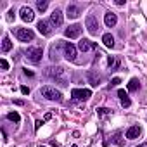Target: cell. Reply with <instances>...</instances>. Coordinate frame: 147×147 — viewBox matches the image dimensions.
I'll use <instances>...</instances> for the list:
<instances>
[{"label":"cell","instance_id":"cell-23","mask_svg":"<svg viewBox=\"0 0 147 147\" xmlns=\"http://www.w3.org/2000/svg\"><path fill=\"white\" fill-rule=\"evenodd\" d=\"M107 64H109L111 69H118V67H119V61L114 59V57H109V59H107Z\"/></svg>","mask_w":147,"mask_h":147},{"label":"cell","instance_id":"cell-3","mask_svg":"<svg viewBox=\"0 0 147 147\" xmlns=\"http://www.w3.org/2000/svg\"><path fill=\"white\" fill-rule=\"evenodd\" d=\"M42 55H43L42 47H30V49L26 50V59H28L30 62H33V64H38V62L42 61Z\"/></svg>","mask_w":147,"mask_h":147},{"label":"cell","instance_id":"cell-12","mask_svg":"<svg viewBox=\"0 0 147 147\" xmlns=\"http://www.w3.org/2000/svg\"><path fill=\"white\" fill-rule=\"evenodd\" d=\"M49 21H50V24H52L54 28H59V26L62 24V12H61L59 9H55V11L50 14V19H49Z\"/></svg>","mask_w":147,"mask_h":147},{"label":"cell","instance_id":"cell-5","mask_svg":"<svg viewBox=\"0 0 147 147\" xmlns=\"http://www.w3.org/2000/svg\"><path fill=\"white\" fill-rule=\"evenodd\" d=\"M85 26H87V30H88V33L90 35H97L99 33V21H97V18L94 16V14H88L87 18H85Z\"/></svg>","mask_w":147,"mask_h":147},{"label":"cell","instance_id":"cell-33","mask_svg":"<svg viewBox=\"0 0 147 147\" xmlns=\"http://www.w3.org/2000/svg\"><path fill=\"white\" fill-rule=\"evenodd\" d=\"M2 135H4V142H7V131L2 128Z\"/></svg>","mask_w":147,"mask_h":147},{"label":"cell","instance_id":"cell-15","mask_svg":"<svg viewBox=\"0 0 147 147\" xmlns=\"http://www.w3.org/2000/svg\"><path fill=\"white\" fill-rule=\"evenodd\" d=\"M87 78H88V83H90L92 87H97V85L100 83V75H97L95 71H88V73H87Z\"/></svg>","mask_w":147,"mask_h":147},{"label":"cell","instance_id":"cell-16","mask_svg":"<svg viewBox=\"0 0 147 147\" xmlns=\"http://www.w3.org/2000/svg\"><path fill=\"white\" fill-rule=\"evenodd\" d=\"M95 47V43L94 42H90V40H87V38H83V40H80L78 42V49L82 50V52H88L90 49H94Z\"/></svg>","mask_w":147,"mask_h":147},{"label":"cell","instance_id":"cell-36","mask_svg":"<svg viewBox=\"0 0 147 147\" xmlns=\"http://www.w3.org/2000/svg\"><path fill=\"white\" fill-rule=\"evenodd\" d=\"M38 147H45V145H38Z\"/></svg>","mask_w":147,"mask_h":147},{"label":"cell","instance_id":"cell-35","mask_svg":"<svg viewBox=\"0 0 147 147\" xmlns=\"http://www.w3.org/2000/svg\"><path fill=\"white\" fill-rule=\"evenodd\" d=\"M71 147H78V145H71Z\"/></svg>","mask_w":147,"mask_h":147},{"label":"cell","instance_id":"cell-19","mask_svg":"<svg viewBox=\"0 0 147 147\" xmlns=\"http://www.w3.org/2000/svg\"><path fill=\"white\" fill-rule=\"evenodd\" d=\"M62 45H64V42L62 43H55V45L50 47V59L52 61H57L59 59V47H62Z\"/></svg>","mask_w":147,"mask_h":147},{"label":"cell","instance_id":"cell-1","mask_svg":"<svg viewBox=\"0 0 147 147\" xmlns=\"http://www.w3.org/2000/svg\"><path fill=\"white\" fill-rule=\"evenodd\" d=\"M47 75H49L52 80L59 82V85H62V87L67 85V80H66V69H64V67H61V66L49 67V69H47Z\"/></svg>","mask_w":147,"mask_h":147},{"label":"cell","instance_id":"cell-26","mask_svg":"<svg viewBox=\"0 0 147 147\" xmlns=\"http://www.w3.org/2000/svg\"><path fill=\"white\" fill-rule=\"evenodd\" d=\"M113 142H114V144H118V145H123V144H125V142L121 140V133H119V131L114 135V140H113Z\"/></svg>","mask_w":147,"mask_h":147},{"label":"cell","instance_id":"cell-30","mask_svg":"<svg viewBox=\"0 0 147 147\" xmlns=\"http://www.w3.org/2000/svg\"><path fill=\"white\" fill-rule=\"evenodd\" d=\"M119 83H121V80H119L118 76H116V78H113V82H111V85H113V87H116V85H119Z\"/></svg>","mask_w":147,"mask_h":147},{"label":"cell","instance_id":"cell-17","mask_svg":"<svg viewBox=\"0 0 147 147\" xmlns=\"http://www.w3.org/2000/svg\"><path fill=\"white\" fill-rule=\"evenodd\" d=\"M118 97H119V100H121V106L123 107H130L131 106V100H130V97H128V94L125 92V90H118Z\"/></svg>","mask_w":147,"mask_h":147},{"label":"cell","instance_id":"cell-21","mask_svg":"<svg viewBox=\"0 0 147 147\" xmlns=\"http://www.w3.org/2000/svg\"><path fill=\"white\" fill-rule=\"evenodd\" d=\"M9 50H12V42L9 36H5L2 40V52H9Z\"/></svg>","mask_w":147,"mask_h":147},{"label":"cell","instance_id":"cell-27","mask_svg":"<svg viewBox=\"0 0 147 147\" xmlns=\"http://www.w3.org/2000/svg\"><path fill=\"white\" fill-rule=\"evenodd\" d=\"M0 67H2V71H7L9 69V62L2 57V59H0Z\"/></svg>","mask_w":147,"mask_h":147},{"label":"cell","instance_id":"cell-6","mask_svg":"<svg viewBox=\"0 0 147 147\" xmlns=\"http://www.w3.org/2000/svg\"><path fill=\"white\" fill-rule=\"evenodd\" d=\"M71 97L75 100H88L92 97V92L88 88H73L71 90Z\"/></svg>","mask_w":147,"mask_h":147},{"label":"cell","instance_id":"cell-7","mask_svg":"<svg viewBox=\"0 0 147 147\" xmlns=\"http://www.w3.org/2000/svg\"><path fill=\"white\" fill-rule=\"evenodd\" d=\"M64 57L67 59V61H71V62H75L76 61V47L73 45V43H69V42H64Z\"/></svg>","mask_w":147,"mask_h":147},{"label":"cell","instance_id":"cell-25","mask_svg":"<svg viewBox=\"0 0 147 147\" xmlns=\"http://www.w3.org/2000/svg\"><path fill=\"white\" fill-rule=\"evenodd\" d=\"M97 113H99V116H107V114L111 113V109H107V107H99Z\"/></svg>","mask_w":147,"mask_h":147},{"label":"cell","instance_id":"cell-2","mask_svg":"<svg viewBox=\"0 0 147 147\" xmlns=\"http://www.w3.org/2000/svg\"><path fill=\"white\" fill-rule=\"evenodd\" d=\"M42 95L47 99V100H52V102H61L62 100V94L59 92V90H55L54 87H42Z\"/></svg>","mask_w":147,"mask_h":147},{"label":"cell","instance_id":"cell-28","mask_svg":"<svg viewBox=\"0 0 147 147\" xmlns=\"http://www.w3.org/2000/svg\"><path fill=\"white\" fill-rule=\"evenodd\" d=\"M7 21H9V23H12V21H14V9H11V11H9V14H7Z\"/></svg>","mask_w":147,"mask_h":147},{"label":"cell","instance_id":"cell-24","mask_svg":"<svg viewBox=\"0 0 147 147\" xmlns=\"http://www.w3.org/2000/svg\"><path fill=\"white\" fill-rule=\"evenodd\" d=\"M7 119H11V121H14V123H19L21 121V116H19V113H9L7 114Z\"/></svg>","mask_w":147,"mask_h":147},{"label":"cell","instance_id":"cell-8","mask_svg":"<svg viewBox=\"0 0 147 147\" xmlns=\"http://www.w3.org/2000/svg\"><path fill=\"white\" fill-rule=\"evenodd\" d=\"M82 30H83V28H82L80 24H71L69 28L64 30V36H66V38H80Z\"/></svg>","mask_w":147,"mask_h":147},{"label":"cell","instance_id":"cell-31","mask_svg":"<svg viewBox=\"0 0 147 147\" xmlns=\"http://www.w3.org/2000/svg\"><path fill=\"white\" fill-rule=\"evenodd\" d=\"M21 94H23V95H28V94H30V88L23 85V87H21Z\"/></svg>","mask_w":147,"mask_h":147},{"label":"cell","instance_id":"cell-4","mask_svg":"<svg viewBox=\"0 0 147 147\" xmlns=\"http://www.w3.org/2000/svg\"><path fill=\"white\" fill-rule=\"evenodd\" d=\"M14 35H16V38L19 42H33L35 40V33L30 28H18L14 31Z\"/></svg>","mask_w":147,"mask_h":147},{"label":"cell","instance_id":"cell-14","mask_svg":"<svg viewBox=\"0 0 147 147\" xmlns=\"http://www.w3.org/2000/svg\"><path fill=\"white\" fill-rule=\"evenodd\" d=\"M104 23H106L107 28H114L116 23H118V16H116L114 12H106V16H104Z\"/></svg>","mask_w":147,"mask_h":147},{"label":"cell","instance_id":"cell-34","mask_svg":"<svg viewBox=\"0 0 147 147\" xmlns=\"http://www.w3.org/2000/svg\"><path fill=\"white\" fill-rule=\"evenodd\" d=\"M137 147H147V144H140V145H137Z\"/></svg>","mask_w":147,"mask_h":147},{"label":"cell","instance_id":"cell-22","mask_svg":"<svg viewBox=\"0 0 147 147\" xmlns=\"http://www.w3.org/2000/svg\"><path fill=\"white\" fill-rule=\"evenodd\" d=\"M47 7H49V2H47V0H36V9H38L40 12H45Z\"/></svg>","mask_w":147,"mask_h":147},{"label":"cell","instance_id":"cell-13","mask_svg":"<svg viewBox=\"0 0 147 147\" xmlns=\"http://www.w3.org/2000/svg\"><path fill=\"white\" fill-rule=\"evenodd\" d=\"M142 135V128L138 126V125H133V126H130L128 130H126V138H130V140H135V138H138Z\"/></svg>","mask_w":147,"mask_h":147},{"label":"cell","instance_id":"cell-18","mask_svg":"<svg viewBox=\"0 0 147 147\" xmlns=\"http://www.w3.org/2000/svg\"><path fill=\"white\" fill-rule=\"evenodd\" d=\"M102 43H104L107 49H113V47H114V36H113L111 33H106V35L102 36Z\"/></svg>","mask_w":147,"mask_h":147},{"label":"cell","instance_id":"cell-9","mask_svg":"<svg viewBox=\"0 0 147 147\" xmlns=\"http://www.w3.org/2000/svg\"><path fill=\"white\" fill-rule=\"evenodd\" d=\"M36 28H38V31L43 35V36H50L52 35V24H50V21H38V24H36Z\"/></svg>","mask_w":147,"mask_h":147},{"label":"cell","instance_id":"cell-20","mask_svg":"<svg viewBox=\"0 0 147 147\" xmlns=\"http://www.w3.org/2000/svg\"><path fill=\"white\" fill-rule=\"evenodd\" d=\"M140 88V82H138V78H131L130 82H128V90L130 92H137Z\"/></svg>","mask_w":147,"mask_h":147},{"label":"cell","instance_id":"cell-32","mask_svg":"<svg viewBox=\"0 0 147 147\" xmlns=\"http://www.w3.org/2000/svg\"><path fill=\"white\" fill-rule=\"evenodd\" d=\"M42 125H43V121H42V119H36V123H35V130H38Z\"/></svg>","mask_w":147,"mask_h":147},{"label":"cell","instance_id":"cell-10","mask_svg":"<svg viewBox=\"0 0 147 147\" xmlns=\"http://www.w3.org/2000/svg\"><path fill=\"white\" fill-rule=\"evenodd\" d=\"M19 16H21V19H23L24 23H31V21L35 19V14H33V9H30L28 5H24V7H21V11H19Z\"/></svg>","mask_w":147,"mask_h":147},{"label":"cell","instance_id":"cell-29","mask_svg":"<svg viewBox=\"0 0 147 147\" xmlns=\"http://www.w3.org/2000/svg\"><path fill=\"white\" fill-rule=\"evenodd\" d=\"M23 73H24L26 76H30V78H33V76H35V73H33V71H28V69H23Z\"/></svg>","mask_w":147,"mask_h":147},{"label":"cell","instance_id":"cell-11","mask_svg":"<svg viewBox=\"0 0 147 147\" xmlns=\"http://www.w3.org/2000/svg\"><path fill=\"white\" fill-rule=\"evenodd\" d=\"M80 14H82L80 5H75V4H69V5H67V9H66V16H67L69 19H76Z\"/></svg>","mask_w":147,"mask_h":147}]
</instances>
